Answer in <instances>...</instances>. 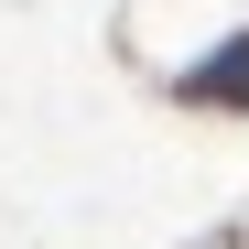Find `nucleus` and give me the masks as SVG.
<instances>
[{
  "label": "nucleus",
  "mask_w": 249,
  "mask_h": 249,
  "mask_svg": "<svg viewBox=\"0 0 249 249\" xmlns=\"http://www.w3.org/2000/svg\"><path fill=\"white\" fill-rule=\"evenodd\" d=\"M184 98H195V108H249V33H238V44H217V54L184 76Z\"/></svg>",
  "instance_id": "obj_1"
}]
</instances>
